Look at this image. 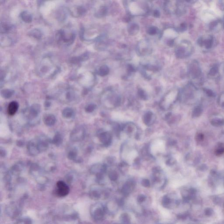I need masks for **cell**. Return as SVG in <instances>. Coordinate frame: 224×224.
Segmentation results:
<instances>
[{"label": "cell", "mask_w": 224, "mask_h": 224, "mask_svg": "<svg viewBox=\"0 0 224 224\" xmlns=\"http://www.w3.org/2000/svg\"><path fill=\"white\" fill-rule=\"evenodd\" d=\"M74 114V111L72 108H65L62 111V116L65 118H70L73 116Z\"/></svg>", "instance_id": "cell-15"}, {"label": "cell", "mask_w": 224, "mask_h": 224, "mask_svg": "<svg viewBox=\"0 0 224 224\" xmlns=\"http://www.w3.org/2000/svg\"><path fill=\"white\" fill-rule=\"evenodd\" d=\"M14 91L10 89H5L1 91V94L2 97L5 99H9L13 96Z\"/></svg>", "instance_id": "cell-18"}, {"label": "cell", "mask_w": 224, "mask_h": 224, "mask_svg": "<svg viewBox=\"0 0 224 224\" xmlns=\"http://www.w3.org/2000/svg\"><path fill=\"white\" fill-rule=\"evenodd\" d=\"M154 118H155V117H154V114L152 112H148L145 115V123L148 125L152 124L153 122L154 121Z\"/></svg>", "instance_id": "cell-16"}, {"label": "cell", "mask_w": 224, "mask_h": 224, "mask_svg": "<svg viewBox=\"0 0 224 224\" xmlns=\"http://www.w3.org/2000/svg\"><path fill=\"white\" fill-rule=\"evenodd\" d=\"M21 20L26 23H30L32 21L33 17L30 12L28 11H23L20 15Z\"/></svg>", "instance_id": "cell-13"}, {"label": "cell", "mask_w": 224, "mask_h": 224, "mask_svg": "<svg viewBox=\"0 0 224 224\" xmlns=\"http://www.w3.org/2000/svg\"><path fill=\"white\" fill-rule=\"evenodd\" d=\"M19 105L16 101H12L9 103L8 108V112L9 115L13 116L18 111Z\"/></svg>", "instance_id": "cell-11"}, {"label": "cell", "mask_w": 224, "mask_h": 224, "mask_svg": "<svg viewBox=\"0 0 224 224\" xmlns=\"http://www.w3.org/2000/svg\"><path fill=\"white\" fill-rule=\"evenodd\" d=\"M62 142H63V138H62L61 135L59 133H57L55 135L53 139V141H52L53 144H55L56 146H59L61 145Z\"/></svg>", "instance_id": "cell-20"}, {"label": "cell", "mask_w": 224, "mask_h": 224, "mask_svg": "<svg viewBox=\"0 0 224 224\" xmlns=\"http://www.w3.org/2000/svg\"><path fill=\"white\" fill-rule=\"evenodd\" d=\"M88 57L87 54H85L82 55V56H80V57L74 58L72 61L75 62H81V61H84L85 60L87 59Z\"/></svg>", "instance_id": "cell-23"}, {"label": "cell", "mask_w": 224, "mask_h": 224, "mask_svg": "<svg viewBox=\"0 0 224 224\" xmlns=\"http://www.w3.org/2000/svg\"><path fill=\"white\" fill-rule=\"evenodd\" d=\"M44 122L46 125L51 127L55 124L56 122L55 116L53 114H48L45 116L44 119Z\"/></svg>", "instance_id": "cell-12"}, {"label": "cell", "mask_w": 224, "mask_h": 224, "mask_svg": "<svg viewBox=\"0 0 224 224\" xmlns=\"http://www.w3.org/2000/svg\"><path fill=\"white\" fill-rule=\"evenodd\" d=\"M29 35L36 39H40L42 36V33L40 29L35 28L29 32Z\"/></svg>", "instance_id": "cell-19"}, {"label": "cell", "mask_w": 224, "mask_h": 224, "mask_svg": "<svg viewBox=\"0 0 224 224\" xmlns=\"http://www.w3.org/2000/svg\"><path fill=\"white\" fill-rule=\"evenodd\" d=\"M158 31V29L157 28L154 27V26H151V27L149 28L147 32L150 35H155L157 33Z\"/></svg>", "instance_id": "cell-24"}, {"label": "cell", "mask_w": 224, "mask_h": 224, "mask_svg": "<svg viewBox=\"0 0 224 224\" xmlns=\"http://www.w3.org/2000/svg\"><path fill=\"white\" fill-rule=\"evenodd\" d=\"M40 107L38 104H34L31 107L29 112V118L32 119L38 116L40 112Z\"/></svg>", "instance_id": "cell-9"}, {"label": "cell", "mask_w": 224, "mask_h": 224, "mask_svg": "<svg viewBox=\"0 0 224 224\" xmlns=\"http://www.w3.org/2000/svg\"><path fill=\"white\" fill-rule=\"evenodd\" d=\"M75 33L74 32L69 31L61 29L56 34V39L58 42L66 45L72 44L75 40Z\"/></svg>", "instance_id": "cell-2"}, {"label": "cell", "mask_w": 224, "mask_h": 224, "mask_svg": "<svg viewBox=\"0 0 224 224\" xmlns=\"http://www.w3.org/2000/svg\"><path fill=\"white\" fill-rule=\"evenodd\" d=\"M109 69L108 66L106 65H102L98 69L97 73L101 76H105L109 74Z\"/></svg>", "instance_id": "cell-17"}, {"label": "cell", "mask_w": 224, "mask_h": 224, "mask_svg": "<svg viewBox=\"0 0 224 224\" xmlns=\"http://www.w3.org/2000/svg\"><path fill=\"white\" fill-rule=\"evenodd\" d=\"M14 28L12 25L9 24L6 22H1V33H8L11 32L13 28Z\"/></svg>", "instance_id": "cell-14"}, {"label": "cell", "mask_w": 224, "mask_h": 224, "mask_svg": "<svg viewBox=\"0 0 224 224\" xmlns=\"http://www.w3.org/2000/svg\"><path fill=\"white\" fill-rule=\"evenodd\" d=\"M153 15H154V17H156V18H158V17L160 16V12H159L158 10H154V13H153Z\"/></svg>", "instance_id": "cell-28"}, {"label": "cell", "mask_w": 224, "mask_h": 224, "mask_svg": "<svg viewBox=\"0 0 224 224\" xmlns=\"http://www.w3.org/2000/svg\"><path fill=\"white\" fill-rule=\"evenodd\" d=\"M100 141L105 146H108L111 141V136L110 134L107 132L102 133L100 135Z\"/></svg>", "instance_id": "cell-10"}, {"label": "cell", "mask_w": 224, "mask_h": 224, "mask_svg": "<svg viewBox=\"0 0 224 224\" xmlns=\"http://www.w3.org/2000/svg\"><path fill=\"white\" fill-rule=\"evenodd\" d=\"M137 127L132 123H127L123 128V131L129 137H132L136 136L138 131Z\"/></svg>", "instance_id": "cell-8"}, {"label": "cell", "mask_w": 224, "mask_h": 224, "mask_svg": "<svg viewBox=\"0 0 224 224\" xmlns=\"http://www.w3.org/2000/svg\"><path fill=\"white\" fill-rule=\"evenodd\" d=\"M28 151L31 155H37L40 152L37 139L31 140L27 145Z\"/></svg>", "instance_id": "cell-6"}, {"label": "cell", "mask_w": 224, "mask_h": 224, "mask_svg": "<svg viewBox=\"0 0 224 224\" xmlns=\"http://www.w3.org/2000/svg\"><path fill=\"white\" fill-rule=\"evenodd\" d=\"M217 68L216 67H213L211 70V74L214 75V74H215L216 72L217 71Z\"/></svg>", "instance_id": "cell-29"}, {"label": "cell", "mask_w": 224, "mask_h": 224, "mask_svg": "<svg viewBox=\"0 0 224 224\" xmlns=\"http://www.w3.org/2000/svg\"><path fill=\"white\" fill-rule=\"evenodd\" d=\"M95 108H96V106H95V105H94V104H89L85 107V109L86 112H91L94 111Z\"/></svg>", "instance_id": "cell-26"}, {"label": "cell", "mask_w": 224, "mask_h": 224, "mask_svg": "<svg viewBox=\"0 0 224 224\" xmlns=\"http://www.w3.org/2000/svg\"><path fill=\"white\" fill-rule=\"evenodd\" d=\"M57 195L60 197H65L69 192V188L64 182L59 181L57 184Z\"/></svg>", "instance_id": "cell-7"}, {"label": "cell", "mask_w": 224, "mask_h": 224, "mask_svg": "<svg viewBox=\"0 0 224 224\" xmlns=\"http://www.w3.org/2000/svg\"><path fill=\"white\" fill-rule=\"evenodd\" d=\"M121 157L122 160L126 164H132L135 162L139 155L135 147L131 143H124L121 146Z\"/></svg>", "instance_id": "cell-1"}, {"label": "cell", "mask_w": 224, "mask_h": 224, "mask_svg": "<svg viewBox=\"0 0 224 224\" xmlns=\"http://www.w3.org/2000/svg\"><path fill=\"white\" fill-rule=\"evenodd\" d=\"M139 94L141 98H143V99H146V93H145V92L143 90H139Z\"/></svg>", "instance_id": "cell-27"}, {"label": "cell", "mask_w": 224, "mask_h": 224, "mask_svg": "<svg viewBox=\"0 0 224 224\" xmlns=\"http://www.w3.org/2000/svg\"><path fill=\"white\" fill-rule=\"evenodd\" d=\"M107 95L103 97L102 99V103L105 108L112 109L119 106L121 102L119 96L112 93H109Z\"/></svg>", "instance_id": "cell-3"}, {"label": "cell", "mask_w": 224, "mask_h": 224, "mask_svg": "<svg viewBox=\"0 0 224 224\" xmlns=\"http://www.w3.org/2000/svg\"><path fill=\"white\" fill-rule=\"evenodd\" d=\"M72 12H75L74 15H76L77 16H81L83 15L86 12V9L84 7L82 6H78L76 7L74 11H71ZM73 14V15H74Z\"/></svg>", "instance_id": "cell-22"}, {"label": "cell", "mask_w": 224, "mask_h": 224, "mask_svg": "<svg viewBox=\"0 0 224 224\" xmlns=\"http://www.w3.org/2000/svg\"><path fill=\"white\" fill-rule=\"evenodd\" d=\"M77 156V151L75 150H72V151H70L68 154V158L71 160H73Z\"/></svg>", "instance_id": "cell-25"}, {"label": "cell", "mask_w": 224, "mask_h": 224, "mask_svg": "<svg viewBox=\"0 0 224 224\" xmlns=\"http://www.w3.org/2000/svg\"><path fill=\"white\" fill-rule=\"evenodd\" d=\"M149 149V152L152 156H158L165 151V143L163 140H155L151 143Z\"/></svg>", "instance_id": "cell-4"}, {"label": "cell", "mask_w": 224, "mask_h": 224, "mask_svg": "<svg viewBox=\"0 0 224 224\" xmlns=\"http://www.w3.org/2000/svg\"><path fill=\"white\" fill-rule=\"evenodd\" d=\"M128 30L131 35H135L139 31V26L137 24L133 23L129 25Z\"/></svg>", "instance_id": "cell-21"}, {"label": "cell", "mask_w": 224, "mask_h": 224, "mask_svg": "<svg viewBox=\"0 0 224 224\" xmlns=\"http://www.w3.org/2000/svg\"><path fill=\"white\" fill-rule=\"evenodd\" d=\"M85 135V130L82 126L75 128L70 134V139L74 142H78L84 139Z\"/></svg>", "instance_id": "cell-5"}]
</instances>
